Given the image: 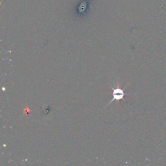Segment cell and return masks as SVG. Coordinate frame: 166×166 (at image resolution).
<instances>
[{"instance_id":"6da1fadb","label":"cell","mask_w":166,"mask_h":166,"mask_svg":"<svg viewBox=\"0 0 166 166\" xmlns=\"http://www.w3.org/2000/svg\"><path fill=\"white\" fill-rule=\"evenodd\" d=\"M111 88L113 90V94H113V99H112L111 101H110L108 103V104H107V106L109 105V104L111 103L112 101H114V100L119 101L121 99H123L125 101V99H123V97L125 96V92H124L123 90H122L119 87H117L116 88H114L111 87Z\"/></svg>"}]
</instances>
